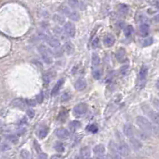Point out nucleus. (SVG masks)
<instances>
[{"instance_id":"f257e3e1","label":"nucleus","mask_w":159,"mask_h":159,"mask_svg":"<svg viewBox=\"0 0 159 159\" xmlns=\"http://www.w3.org/2000/svg\"><path fill=\"white\" fill-rule=\"evenodd\" d=\"M136 123L140 127V130H142L143 132H145L147 135H150L154 133V129L155 127H153L151 122L149 121L148 118L144 116H137L136 117Z\"/></svg>"},{"instance_id":"f03ea898","label":"nucleus","mask_w":159,"mask_h":159,"mask_svg":"<svg viewBox=\"0 0 159 159\" xmlns=\"http://www.w3.org/2000/svg\"><path fill=\"white\" fill-rule=\"evenodd\" d=\"M38 51L41 54L42 60L46 63V64H51L53 63V57H52V51L49 48H47L45 45H40L38 47Z\"/></svg>"},{"instance_id":"7ed1b4c3","label":"nucleus","mask_w":159,"mask_h":159,"mask_svg":"<svg viewBox=\"0 0 159 159\" xmlns=\"http://www.w3.org/2000/svg\"><path fill=\"white\" fill-rule=\"evenodd\" d=\"M141 109L143 110V112L146 114L150 119L154 122V123H158V114H157V112H155L154 110H152L151 107L147 105V104H142L141 105Z\"/></svg>"},{"instance_id":"20e7f679","label":"nucleus","mask_w":159,"mask_h":159,"mask_svg":"<svg viewBox=\"0 0 159 159\" xmlns=\"http://www.w3.org/2000/svg\"><path fill=\"white\" fill-rule=\"evenodd\" d=\"M147 74H148V68L145 65H143L140 68L138 75H137V83L140 86V88H142V86L145 84V81H146V78H147Z\"/></svg>"},{"instance_id":"39448f33","label":"nucleus","mask_w":159,"mask_h":159,"mask_svg":"<svg viewBox=\"0 0 159 159\" xmlns=\"http://www.w3.org/2000/svg\"><path fill=\"white\" fill-rule=\"evenodd\" d=\"M63 32L68 37H74L76 33V27L72 22H65L63 26Z\"/></svg>"},{"instance_id":"423d86ee","label":"nucleus","mask_w":159,"mask_h":159,"mask_svg":"<svg viewBox=\"0 0 159 159\" xmlns=\"http://www.w3.org/2000/svg\"><path fill=\"white\" fill-rule=\"evenodd\" d=\"M86 111H87V105L86 103H79L73 108V115L76 118H79L81 116H83Z\"/></svg>"},{"instance_id":"0eeeda50","label":"nucleus","mask_w":159,"mask_h":159,"mask_svg":"<svg viewBox=\"0 0 159 159\" xmlns=\"http://www.w3.org/2000/svg\"><path fill=\"white\" fill-rule=\"evenodd\" d=\"M117 148H118V152L120 153L121 156L127 157L130 154V148L128 146V144L125 143L124 141H120L119 145H117Z\"/></svg>"},{"instance_id":"6e6552de","label":"nucleus","mask_w":159,"mask_h":159,"mask_svg":"<svg viewBox=\"0 0 159 159\" xmlns=\"http://www.w3.org/2000/svg\"><path fill=\"white\" fill-rule=\"evenodd\" d=\"M108 148H109V151H110V153H111L112 159H121L122 156L120 155V153L118 152V148H117V145L115 142L110 141Z\"/></svg>"},{"instance_id":"1a4fd4ad","label":"nucleus","mask_w":159,"mask_h":159,"mask_svg":"<svg viewBox=\"0 0 159 159\" xmlns=\"http://www.w3.org/2000/svg\"><path fill=\"white\" fill-rule=\"evenodd\" d=\"M123 133L126 137L131 138V137H134V128L133 126L131 125L130 123H126L123 126Z\"/></svg>"},{"instance_id":"9d476101","label":"nucleus","mask_w":159,"mask_h":159,"mask_svg":"<svg viewBox=\"0 0 159 159\" xmlns=\"http://www.w3.org/2000/svg\"><path fill=\"white\" fill-rule=\"evenodd\" d=\"M74 87L77 91H83V90L87 87V83H86V80L84 78H79L75 81L74 83Z\"/></svg>"},{"instance_id":"9b49d317","label":"nucleus","mask_w":159,"mask_h":159,"mask_svg":"<svg viewBox=\"0 0 159 159\" xmlns=\"http://www.w3.org/2000/svg\"><path fill=\"white\" fill-rule=\"evenodd\" d=\"M55 135H56V137L59 138V139H67L68 137H69V131H68L67 129L65 128H59L55 131Z\"/></svg>"},{"instance_id":"f8f14e48","label":"nucleus","mask_w":159,"mask_h":159,"mask_svg":"<svg viewBox=\"0 0 159 159\" xmlns=\"http://www.w3.org/2000/svg\"><path fill=\"white\" fill-rule=\"evenodd\" d=\"M129 143L132 147L133 150H139L140 148L142 147V143L139 139H137L136 137H131L129 138Z\"/></svg>"},{"instance_id":"ddd939ff","label":"nucleus","mask_w":159,"mask_h":159,"mask_svg":"<svg viewBox=\"0 0 159 159\" xmlns=\"http://www.w3.org/2000/svg\"><path fill=\"white\" fill-rule=\"evenodd\" d=\"M115 57H116L117 60L119 62H121V63H123V62H125L127 60L126 52H125V50L123 48L118 49V50L116 51V53H115Z\"/></svg>"},{"instance_id":"4468645a","label":"nucleus","mask_w":159,"mask_h":159,"mask_svg":"<svg viewBox=\"0 0 159 159\" xmlns=\"http://www.w3.org/2000/svg\"><path fill=\"white\" fill-rule=\"evenodd\" d=\"M103 43L106 47H111L115 43V37L112 34H107L103 39Z\"/></svg>"},{"instance_id":"2eb2a0df","label":"nucleus","mask_w":159,"mask_h":159,"mask_svg":"<svg viewBox=\"0 0 159 159\" xmlns=\"http://www.w3.org/2000/svg\"><path fill=\"white\" fill-rule=\"evenodd\" d=\"M46 41L53 48H56V49L60 48V45H61L60 41H59V39H57L56 37H47Z\"/></svg>"},{"instance_id":"dca6fc26","label":"nucleus","mask_w":159,"mask_h":159,"mask_svg":"<svg viewBox=\"0 0 159 159\" xmlns=\"http://www.w3.org/2000/svg\"><path fill=\"white\" fill-rule=\"evenodd\" d=\"M93 152L96 156L104 155V153H105V147H104V145H102V144H98L96 146H94Z\"/></svg>"},{"instance_id":"f3484780","label":"nucleus","mask_w":159,"mask_h":159,"mask_svg":"<svg viewBox=\"0 0 159 159\" xmlns=\"http://www.w3.org/2000/svg\"><path fill=\"white\" fill-rule=\"evenodd\" d=\"M139 33L142 36H146L149 33V25L147 23H141L139 26Z\"/></svg>"},{"instance_id":"a211bd4d","label":"nucleus","mask_w":159,"mask_h":159,"mask_svg":"<svg viewBox=\"0 0 159 159\" xmlns=\"http://www.w3.org/2000/svg\"><path fill=\"white\" fill-rule=\"evenodd\" d=\"M80 156L82 159H86L90 157V148L88 146H84L80 150Z\"/></svg>"},{"instance_id":"6ab92c4d","label":"nucleus","mask_w":159,"mask_h":159,"mask_svg":"<svg viewBox=\"0 0 159 159\" xmlns=\"http://www.w3.org/2000/svg\"><path fill=\"white\" fill-rule=\"evenodd\" d=\"M134 134H136V136H137V139H142V140H146L148 139L149 137V135H147L145 132H143L142 130H140V129H137V130H134Z\"/></svg>"},{"instance_id":"aec40b11","label":"nucleus","mask_w":159,"mask_h":159,"mask_svg":"<svg viewBox=\"0 0 159 159\" xmlns=\"http://www.w3.org/2000/svg\"><path fill=\"white\" fill-rule=\"evenodd\" d=\"M118 12L122 15H126L129 12V7L126 4H120V5H118Z\"/></svg>"},{"instance_id":"412c9836","label":"nucleus","mask_w":159,"mask_h":159,"mask_svg":"<svg viewBox=\"0 0 159 159\" xmlns=\"http://www.w3.org/2000/svg\"><path fill=\"white\" fill-rule=\"evenodd\" d=\"M100 64V57H99L98 54L93 53L92 54V66L93 68H96Z\"/></svg>"},{"instance_id":"4be33fe9","label":"nucleus","mask_w":159,"mask_h":159,"mask_svg":"<svg viewBox=\"0 0 159 159\" xmlns=\"http://www.w3.org/2000/svg\"><path fill=\"white\" fill-rule=\"evenodd\" d=\"M66 118H67V110L66 109H62L57 116V120L59 122H64L66 120Z\"/></svg>"},{"instance_id":"5701e85b","label":"nucleus","mask_w":159,"mask_h":159,"mask_svg":"<svg viewBox=\"0 0 159 159\" xmlns=\"http://www.w3.org/2000/svg\"><path fill=\"white\" fill-rule=\"evenodd\" d=\"M54 33H55V35L57 36V39L60 38V39H64L66 38V35L64 34V32H63V30H61L59 27H54Z\"/></svg>"},{"instance_id":"b1692460","label":"nucleus","mask_w":159,"mask_h":159,"mask_svg":"<svg viewBox=\"0 0 159 159\" xmlns=\"http://www.w3.org/2000/svg\"><path fill=\"white\" fill-rule=\"evenodd\" d=\"M47 134H48V128H47V127H41V128H40L38 130V132H37L38 137L41 138V139L46 137Z\"/></svg>"},{"instance_id":"393cba45","label":"nucleus","mask_w":159,"mask_h":159,"mask_svg":"<svg viewBox=\"0 0 159 159\" xmlns=\"http://www.w3.org/2000/svg\"><path fill=\"white\" fill-rule=\"evenodd\" d=\"M12 105L17 107V108L23 109L24 106H25V101H23L22 99H15V100L12 101Z\"/></svg>"},{"instance_id":"a878e982","label":"nucleus","mask_w":159,"mask_h":159,"mask_svg":"<svg viewBox=\"0 0 159 159\" xmlns=\"http://www.w3.org/2000/svg\"><path fill=\"white\" fill-rule=\"evenodd\" d=\"M64 51H65V53H67V54H72L74 52V46L72 45L70 42H66L65 44H64Z\"/></svg>"},{"instance_id":"bb28decb","label":"nucleus","mask_w":159,"mask_h":159,"mask_svg":"<svg viewBox=\"0 0 159 159\" xmlns=\"http://www.w3.org/2000/svg\"><path fill=\"white\" fill-rule=\"evenodd\" d=\"M58 11L60 12V13H62L63 15H67V16H69V14H70V9H69V7H67L66 5H60L58 7Z\"/></svg>"},{"instance_id":"cd10ccee","label":"nucleus","mask_w":159,"mask_h":159,"mask_svg":"<svg viewBox=\"0 0 159 159\" xmlns=\"http://www.w3.org/2000/svg\"><path fill=\"white\" fill-rule=\"evenodd\" d=\"M54 149H55L58 153H62L65 150V146L62 142L57 141V142H55V144H54Z\"/></svg>"},{"instance_id":"c85d7f7f","label":"nucleus","mask_w":159,"mask_h":159,"mask_svg":"<svg viewBox=\"0 0 159 159\" xmlns=\"http://www.w3.org/2000/svg\"><path fill=\"white\" fill-rule=\"evenodd\" d=\"M63 82H64V80H63V79H60V80L57 81V83L55 84V86H54L53 89H52V91H51V95H55L59 91V89H60V87L62 86Z\"/></svg>"},{"instance_id":"c756f323","label":"nucleus","mask_w":159,"mask_h":159,"mask_svg":"<svg viewBox=\"0 0 159 159\" xmlns=\"http://www.w3.org/2000/svg\"><path fill=\"white\" fill-rule=\"evenodd\" d=\"M80 126H81V123H80L79 121H76V120L71 121L70 123H69V128H70L71 131H75L77 128H79Z\"/></svg>"},{"instance_id":"7c9ffc66","label":"nucleus","mask_w":159,"mask_h":159,"mask_svg":"<svg viewBox=\"0 0 159 159\" xmlns=\"http://www.w3.org/2000/svg\"><path fill=\"white\" fill-rule=\"evenodd\" d=\"M53 20L56 22V23L58 24H64V22H65V18L63 17L62 15H54L53 16Z\"/></svg>"},{"instance_id":"2f4dec72","label":"nucleus","mask_w":159,"mask_h":159,"mask_svg":"<svg viewBox=\"0 0 159 159\" xmlns=\"http://www.w3.org/2000/svg\"><path fill=\"white\" fill-rule=\"evenodd\" d=\"M68 17H69L72 21H78L79 18H80V15H79V13L77 11H71Z\"/></svg>"},{"instance_id":"473e14b6","label":"nucleus","mask_w":159,"mask_h":159,"mask_svg":"<svg viewBox=\"0 0 159 159\" xmlns=\"http://www.w3.org/2000/svg\"><path fill=\"white\" fill-rule=\"evenodd\" d=\"M133 31H134V29H133L132 26H131V25H127L124 28V34H125V36H127V37H129V36L132 35Z\"/></svg>"},{"instance_id":"72a5a7b5","label":"nucleus","mask_w":159,"mask_h":159,"mask_svg":"<svg viewBox=\"0 0 159 159\" xmlns=\"http://www.w3.org/2000/svg\"><path fill=\"white\" fill-rule=\"evenodd\" d=\"M86 130L88 131V132H91V133H96L98 131V127L97 125L95 124H91V125H88L87 128H86Z\"/></svg>"},{"instance_id":"f704fd0d","label":"nucleus","mask_w":159,"mask_h":159,"mask_svg":"<svg viewBox=\"0 0 159 159\" xmlns=\"http://www.w3.org/2000/svg\"><path fill=\"white\" fill-rule=\"evenodd\" d=\"M6 139L8 140V141H10L11 143H13V144L18 143V140H19L16 135H8V136H6Z\"/></svg>"},{"instance_id":"c9c22d12","label":"nucleus","mask_w":159,"mask_h":159,"mask_svg":"<svg viewBox=\"0 0 159 159\" xmlns=\"http://www.w3.org/2000/svg\"><path fill=\"white\" fill-rule=\"evenodd\" d=\"M93 77L95 79H100L101 78V70L99 69H94L93 70Z\"/></svg>"},{"instance_id":"e433bc0d","label":"nucleus","mask_w":159,"mask_h":159,"mask_svg":"<svg viewBox=\"0 0 159 159\" xmlns=\"http://www.w3.org/2000/svg\"><path fill=\"white\" fill-rule=\"evenodd\" d=\"M153 42H154L153 38H152V37H148V38H145V39H144L143 45H144V46H149V45H151Z\"/></svg>"},{"instance_id":"4c0bfd02","label":"nucleus","mask_w":159,"mask_h":159,"mask_svg":"<svg viewBox=\"0 0 159 159\" xmlns=\"http://www.w3.org/2000/svg\"><path fill=\"white\" fill-rule=\"evenodd\" d=\"M129 70V66L128 65H123L121 68H120V73L121 75H126L127 72Z\"/></svg>"},{"instance_id":"58836bf2","label":"nucleus","mask_w":159,"mask_h":159,"mask_svg":"<svg viewBox=\"0 0 159 159\" xmlns=\"http://www.w3.org/2000/svg\"><path fill=\"white\" fill-rule=\"evenodd\" d=\"M69 99H70V94H69V92H64V93H63L62 97H61V101L62 102L69 100Z\"/></svg>"},{"instance_id":"ea45409f","label":"nucleus","mask_w":159,"mask_h":159,"mask_svg":"<svg viewBox=\"0 0 159 159\" xmlns=\"http://www.w3.org/2000/svg\"><path fill=\"white\" fill-rule=\"evenodd\" d=\"M68 4H69L70 7L72 8L79 7V1H68Z\"/></svg>"},{"instance_id":"a19ab883","label":"nucleus","mask_w":159,"mask_h":159,"mask_svg":"<svg viewBox=\"0 0 159 159\" xmlns=\"http://www.w3.org/2000/svg\"><path fill=\"white\" fill-rule=\"evenodd\" d=\"M21 157L22 159H28L29 158V153L27 150H22L21 151Z\"/></svg>"},{"instance_id":"79ce46f5","label":"nucleus","mask_w":159,"mask_h":159,"mask_svg":"<svg viewBox=\"0 0 159 159\" xmlns=\"http://www.w3.org/2000/svg\"><path fill=\"white\" fill-rule=\"evenodd\" d=\"M92 47L93 48H97L98 47V45H99V38L98 37H96V38H95L94 40H93V41H92Z\"/></svg>"},{"instance_id":"37998d69","label":"nucleus","mask_w":159,"mask_h":159,"mask_svg":"<svg viewBox=\"0 0 159 159\" xmlns=\"http://www.w3.org/2000/svg\"><path fill=\"white\" fill-rule=\"evenodd\" d=\"M43 101V94L42 93H40L37 95V98H36V102L37 103H42Z\"/></svg>"},{"instance_id":"c03bdc74","label":"nucleus","mask_w":159,"mask_h":159,"mask_svg":"<svg viewBox=\"0 0 159 159\" xmlns=\"http://www.w3.org/2000/svg\"><path fill=\"white\" fill-rule=\"evenodd\" d=\"M26 112H27V115H28V116H29L30 118L34 117V115H35L34 111H33V110H31V109H28V110H27Z\"/></svg>"},{"instance_id":"a18cd8bd","label":"nucleus","mask_w":159,"mask_h":159,"mask_svg":"<svg viewBox=\"0 0 159 159\" xmlns=\"http://www.w3.org/2000/svg\"><path fill=\"white\" fill-rule=\"evenodd\" d=\"M25 102H27V104H28L29 106H34L35 105V101H33V100H31V99H26L25 100Z\"/></svg>"},{"instance_id":"49530a36","label":"nucleus","mask_w":159,"mask_h":159,"mask_svg":"<svg viewBox=\"0 0 159 159\" xmlns=\"http://www.w3.org/2000/svg\"><path fill=\"white\" fill-rule=\"evenodd\" d=\"M85 3L83 2V1H79V7L78 8H80V9H82V10H84L85 9Z\"/></svg>"},{"instance_id":"de8ad7c7","label":"nucleus","mask_w":159,"mask_h":159,"mask_svg":"<svg viewBox=\"0 0 159 159\" xmlns=\"http://www.w3.org/2000/svg\"><path fill=\"white\" fill-rule=\"evenodd\" d=\"M96 159H110V157L107 155H100V156H96Z\"/></svg>"},{"instance_id":"09e8293b","label":"nucleus","mask_w":159,"mask_h":159,"mask_svg":"<svg viewBox=\"0 0 159 159\" xmlns=\"http://www.w3.org/2000/svg\"><path fill=\"white\" fill-rule=\"evenodd\" d=\"M38 158L39 159H47V155H46V154H44V153H40Z\"/></svg>"},{"instance_id":"8fccbe9b","label":"nucleus","mask_w":159,"mask_h":159,"mask_svg":"<svg viewBox=\"0 0 159 159\" xmlns=\"http://www.w3.org/2000/svg\"><path fill=\"white\" fill-rule=\"evenodd\" d=\"M51 159H62L61 155H58V154H55V155H53L51 157Z\"/></svg>"},{"instance_id":"3c124183","label":"nucleus","mask_w":159,"mask_h":159,"mask_svg":"<svg viewBox=\"0 0 159 159\" xmlns=\"http://www.w3.org/2000/svg\"><path fill=\"white\" fill-rule=\"evenodd\" d=\"M149 3H150V4H152V5H155V7L156 8H158V1H150V2H149Z\"/></svg>"},{"instance_id":"603ef678","label":"nucleus","mask_w":159,"mask_h":159,"mask_svg":"<svg viewBox=\"0 0 159 159\" xmlns=\"http://www.w3.org/2000/svg\"><path fill=\"white\" fill-rule=\"evenodd\" d=\"M74 159H82V158H81L80 155H76V156L74 157Z\"/></svg>"},{"instance_id":"864d4df0","label":"nucleus","mask_w":159,"mask_h":159,"mask_svg":"<svg viewBox=\"0 0 159 159\" xmlns=\"http://www.w3.org/2000/svg\"><path fill=\"white\" fill-rule=\"evenodd\" d=\"M86 159H92V158H90V157H89V158H86Z\"/></svg>"}]
</instances>
